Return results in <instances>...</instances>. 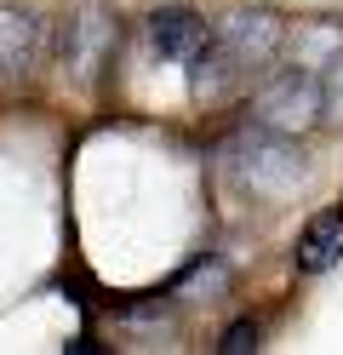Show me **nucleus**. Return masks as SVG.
Segmentation results:
<instances>
[{"instance_id": "nucleus-9", "label": "nucleus", "mask_w": 343, "mask_h": 355, "mask_svg": "<svg viewBox=\"0 0 343 355\" xmlns=\"http://www.w3.org/2000/svg\"><path fill=\"white\" fill-rule=\"evenodd\" d=\"M286 46H292V63H304V69H332L343 58V24L337 17H309L286 35Z\"/></svg>"}, {"instance_id": "nucleus-2", "label": "nucleus", "mask_w": 343, "mask_h": 355, "mask_svg": "<svg viewBox=\"0 0 343 355\" xmlns=\"http://www.w3.org/2000/svg\"><path fill=\"white\" fill-rule=\"evenodd\" d=\"M252 121L269 126V132H286V138H304L326 121V80L320 69H304V63H292L286 75L263 80L258 92H252Z\"/></svg>"}, {"instance_id": "nucleus-3", "label": "nucleus", "mask_w": 343, "mask_h": 355, "mask_svg": "<svg viewBox=\"0 0 343 355\" xmlns=\"http://www.w3.org/2000/svg\"><path fill=\"white\" fill-rule=\"evenodd\" d=\"M212 35H218V46L235 58L246 75H258L263 63H274V58L286 52L292 24L274 6H235V12H223L218 24H212Z\"/></svg>"}, {"instance_id": "nucleus-4", "label": "nucleus", "mask_w": 343, "mask_h": 355, "mask_svg": "<svg viewBox=\"0 0 343 355\" xmlns=\"http://www.w3.org/2000/svg\"><path fill=\"white\" fill-rule=\"evenodd\" d=\"M114 40H121V17H114V6H103V0H86V6L63 24V40H58L63 75L98 80V69H103L109 52H114Z\"/></svg>"}, {"instance_id": "nucleus-5", "label": "nucleus", "mask_w": 343, "mask_h": 355, "mask_svg": "<svg viewBox=\"0 0 343 355\" xmlns=\"http://www.w3.org/2000/svg\"><path fill=\"white\" fill-rule=\"evenodd\" d=\"M46 52V24L29 6H0V80L35 75V63Z\"/></svg>"}, {"instance_id": "nucleus-6", "label": "nucleus", "mask_w": 343, "mask_h": 355, "mask_svg": "<svg viewBox=\"0 0 343 355\" xmlns=\"http://www.w3.org/2000/svg\"><path fill=\"white\" fill-rule=\"evenodd\" d=\"M143 35H149V46L160 58H172V63H189L206 40H212V29H206V17L195 6H160V12H149Z\"/></svg>"}, {"instance_id": "nucleus-10", "label": "nucleus", "mask_w": 343, "mask_h": 355, "mask_svg": "<svg viewBox=\"0 0 343 355\" xmlns=\"http://www.w3.org/2000/svg\"><path fill=\"white\" fill-rule=\"evenodd\" d=\"M218 349H223V355H246V349H258V321H235V327L218 338Z\"/></svg>"}, {"instance_id": "nucleus-7", "label": "nucleus", "mask_w": 343, "mask_h": 355, "mask_svg": "<svg viewBox=\"0 0 343 355\" xmlns=\"http://www.w3.org/2000/svg\"><path fill=\"white\" fill-rule=\"evenodd\" d=\"M292 263L304 275H320L343 263V207H320L304 230H297V247H292Z\"/></svg>"}, {"instance_id": "nucleus-1", "label": "nucleus", "mask_w": 343, "mask_h": 355, "mask_svg": "<svg viewBox=\"0 0 343 355\" xmlns=\"http://www.w3.org/2000/svg\"><path fill=\"white\" fill-rule=\"evenodd\" d=\"M229 166H235V178L258 195V201H292V195L309 184V161H304V149H297V138L269 132L258 121L229 144Z\"/></svg>"}, {"instance_id": "nucleus-8", "label": "nucleus", "mask_w": 343, "mask_h": 355, "mask_svg": "<svg viewBox=\"0 0 343 355\" xmlns=\"http://www.w3.org/2000/svg\"><path fill=\"white\" fill-rule=\"evenodd\" d=\"M183 69H189V92H195L200 103H223V98H229V92H235V86L246 80V69H240V63L218 46V35L206 40V46H200L189 63H183Z\"/></svg>"}]
</instances>
